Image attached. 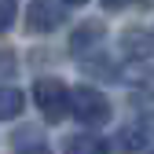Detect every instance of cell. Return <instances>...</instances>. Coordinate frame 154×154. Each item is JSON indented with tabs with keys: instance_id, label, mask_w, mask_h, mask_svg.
Returning <instances> with one entry per match:
<instances>
[{
	"instance_id": "1",
	"label": "cell",
	"mask_w": 154,
	"mask_h": 154,
	"mask_svg": "<svg viewBox=\"0 0 154 154\" xmlns=\"http://www.w3.org/2000/svg\"><path fill=\"white\" fill-rule=\"evenodd\" d=\"M33 103L44 114V121L59 125L66 114H73V92L59 81V77H41V81L33 85Z\"/></svg>"
},
{
	"instance_id": "2",
	"label": "cell",
	"mask_w": 154,
	"mask_h": 154,
	"mask_svg": "<svg viewBox=\"0 0 154 154\" xmlns=\"http://www.w3.org/2000/svg\"><path fill=\"white\" fill-rule=\"evenodd\" d=\"M73 118L81 125H88V128H103L110 121V99L92 85L73 88Z\"/></svg>"
},
{
	"instance_id": "3",
	"label": "cell",
	"mask_w": 154,
	"mask_h": 154,
	"mask_svg": "<svg viewBox=\"0 0 154 154\" xmlns=\"http://www.w3.org/2000/svg\"><path fill=\"white\" fill-rule=\"evenodd\" d=\"M66 22L63 0H29L26 4V29L29 33H51Z\"/></svg>"
},
{
	"instance_id": "4",
	"label": "cell",
	"mask_w": 154,
	"mask_h": 154,
	"mask_svg": "<svg viewBox=\"0 0 154 154\" xmlns=\"http://www.w3.org/2000/svg\"><path fill=\"white\" fill-rule=\"evenodd\" d=\"M154 140V114H140L121 128V147L125 150H143Z\"/></svg>"
},
{
	"instance_id": "5",
	"label": "cell",
	"mask_w": 154,
	"mask_h": 154,
	"mask_svg": "<svg viewBox=\"0 0 154 154\" xmlns=\"http://www.w3.org/2000/svg\"><path fill=\"white\" fill-rule=\"evenodd\" d=\"M103 37H106L103 22H85L81 29H73V37H70V51L81 55V59H88V55L103 44Z\"/></svg>"
},
{
	"instance_id": "6",
	"label": "cell",
	"mask_w": 154,
	"mask_h": 154,
	"mask_svg": "<svg viewBox=\"0 0 154 154\" xmlns=\"http://www.w3.org/2000/svg\"><path fill=\"white\" fill-rule=\"evenodd\" d=\"M63 154H110V143L95 132H77L63 143Z\"/></svg>"
},
{
	"instance_id": "7",
	"label": "cell",
	"mask_w": 154,
	"mask_h": 154,
	"mask_svg": "<svg viewBox=\"0 0 154 154\" xmlns=\"http://www.w3.org/2000/svg\"><path fill=\"white\" fill-rule=\"evenodd\" d=\"M26 106V95L18 92V88H0V121H11L18 118Z\"/></svg>"
},
{
	"instance_id": "8",
	"label": "cell",
	"mask_w": 154,
	"mask_h": 154,
	"mask_svg": "<svg viewBox=\"0 0 154 154\" xmlns=\"http://www.w3.org/2000/svg\"><path fill=\"white\" fill-rule=\"evenodd\" d=\"M125 55H132V59H147L150 55V37L147 29H125Z\"/></svg>"
},
{
	"instance_id": "9",
	"label": "cell",
	"mask_w": 154,
	"mask_h": 154,
	"mask_svg": "<svg viewBox=\"0 0 154 154\" xmlns=\"http://www.w3.org/2000/svg\"><path fill=\"white\" fill-rule=\"evenodd\" d=\"M15 15H18V0H0V33L15 26Z\"/></svg>"
},
{
	"instance_id": "10",
	"label": "cell",
	"mask_w": 154,
	"mask_h": 154,
	"mask_svg": "<svg viewBox=\"0 0 154 154\" xmlns=\"http://www.w3.org/2000/svg\"><path fill=\"white\" fill-rule=\"evenodd\" d=\"M15 70H18V63H15V55L0 48V81H8V77H15Z\"/></svg>"
},
{
	"instance_id": "11",
	"label": "cell",
	"mask_w": 154,
	"mask_h": 154,
	"mask_svg": "<svg viewBox=\"0 0 154 154\" xmlns=\"http://www.w3.org/2000/svg\"><path fill=\"white\" fill-rule=\"evenodd\" d=\"M15 154H51V150H48V147H18Z\"/></svg>"
},
{
	"instance_id": "12",
	"label": "cell",
	"mask_w": 154,
	"mask_h": 154,
	"mask_svg": "<svg viewBox=\"0 0 154 154\" xmlns=\"http://www.w3.org/2000/svg\"><path fill=\"white\" fill-rule=\"evenodd\" d=\"M99 4H103L106 11H118V8H125V4H128V0H99Z\"/></svg>"
},
{
	"instance_id": "13",
	"label": "cell",
	"mask_w": 154,
	"mask_h": 154,
	"mask_svg": "<svg viewBox=\"0 0 154 154\" xmlns=\"http://www.w3.org/2000/svg\"><path fill=\"white\" fill-rule=\"evenodd\" d=\"M66 8H81V4H88V0H63Z\"/></svg>"
},
{
	"instance_id": "14",
	"label": "cell",
	"mask_w": 154,
	"mask_h": 154,
	"mask_svg": "<svg viewBox=\"0 0 154 154\" xmlns=\"http://www.w3.org/2000/svg\"><path fill=\"white\" fill-rule=\"evenodd\" d=\"M150 154H154V150H150Z\"/></svg>"
}]
</instances>
